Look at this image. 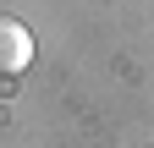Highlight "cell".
Segmentation results:
<instances>
[{
    "label": "cell",
    "instance_id": "1",
    "mask_svg": "<svg viewBox=\"0 0 154 148\" xmlns=\"http://www.w3.org/2000/svg\"><path fill=\"white\" fill-rule=\"evenodd\" d=\"M33 66V33L11 16H0V77H22Z\"/></svg>",
    "mask_w": 154,
    "mask_h": 148
}]
</instances>
